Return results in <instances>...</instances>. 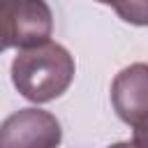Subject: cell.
Listing matches in <instances>:
<instances>
[{
  "mask_svg": "<svg viewBox=\"0 0 148 148\" xmlns=\"http://www.w3.org/2000/svg\"><path fill=\"white\" fill-rule=\"evenodd\" d=\"M74 58L58 42L21 49L12 60V83L30 102L44 104L60 97L74 81Z\"/></svg>",
  "mask_w": 148,
  "mask_h": 148,
  "instance_id": "6da1fadb",
  "label": "cell"
},
{
  "mask_svg": "<svg viewBox=\"0 0 148 148\" xmlns=\"http://www.w3.org/2000/svg\"><path fill=\"white\" fill-rule=\"evenodd\" d=\"M53 14L46 0H0V53L49 42Z\"/></svg>",
  "mask_w": 148,
  "mask_h": 148,
  "instance_id": "7a4b0ae2",
  "label": "cell"
},
{
  "mask_svg": "<svg viewBox=\"0 0 148 148\" xmlns=\"http://www.w3.org/2000/svg\"><path fill=\"white\" fill-rule=\"evenodd\" d=\"M60 123L44 109H18L0 123V148H58Z\"/></svg>",
  "mask_w": 148,
  "mask_h": 148,
  "instance_id": "3957f363",
  "label": "cell"
},
{
  "mask_svg": "<svg viewBox=\"0 0 148 148\" xmlns=\"http://www.w3.org/2000/svg\"><path fill=\"white\" fill-rule=\"evenodd\" d=\"M111 104L118 118L132 127L148 120V62H134L116 74Z\"/></svg>",
  "mask_w": 148,
  "mask_h": 148,
  "instance_id": "277c9868",
  "label": "cell"
},
{
  "mask_svg": "<svg viewBox=\"0 0 148 148\" xmlns=\"http://www.w3.org/2000/svg\"><path fill=\"white\" fill-rule=\"evenodd\" d=\"M116 9V14L132 25H148V0H95Z\"/></svg>",
  "mask_w": 148,
  "mask_h": 148,
  "instance_id": "5b68a950",
  "label": "cell"
},
{
  "mask_svg": "<svg viewBox=\"0 0 148 148\" xmlns=\"http://www.w3.org/2000/svg\"><path fill=\"white\" fill-rule=\"evenodd\" d=\"M132 141H134L136 148H148V120H143V123H139L134 127Z\"/></svg>",
  "mask_w": 148,
  "mask_h": 148,
  "instance_id": "8992f818",
  "label": "cell"
},
{
  "mask_svg": "<svg viewBox=\"0 0 148 148\" xmlns=\"http://www.w3.org/2000/svg\"><path fill=\"white\" fill-rule=\"evenodd\" d=\"M109 148H136V146H134V141H118V143H113Z\"/></svg>",
  "mask_w": 148,
  "mask_h": 148,
  "instance_id": "52a82bcc",
  "label": "cell"
}]
</instances>
